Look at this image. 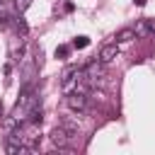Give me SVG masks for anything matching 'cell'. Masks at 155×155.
<instances>
[{"label":"cell","mask_w":155,"mask_h":155,"mask_svg":"<svg viewBox=\"0 0 155 155\" xmlns=\"http://www.w3.org/2000/svg\"><path fill=\"white\" fill-rule=\"evenodd\" d=\"M136 5H138V7H143V5H145V0H136Z\"/></svg>","instance_id":"obj_11"},{"label":"cell","mask_w":155,"mask_h":155,"mask_svg":"<svg viewBox=\"0 0 155 155\" xmlns=\"http://www.w3.org/2000/svg\"><path fill=\"white\" fill-rule=\"evenodd\" d=\"M133 31H136V36H150V34H155L148 19H140V22H138V24L133 27Z\"/></svg>","instance_id":"obj_4"},{"label":"cell","mask_w":155,"mask_h":155,"mask_svg":"<svg viewBox=\"0 0 155 155\" xmlns=\"http://www.w3.org/2000/svg\"><path fill=\"white\" fill-rule=\"evenodd\" d=\"M48 138H51L53 148H58V150H70V148H73V143L78 140V131L65 128V126H61V124H58V126L48 133Z\"/></svg>","instance_id":"obj_1"},{"label":"cell","mask_w":155,"mask_h":155,"mask_svg":"<svg viewBox=\"0 0 155 155\" xmlns=\"http://www.w3.org/2000/svg\"><path fill=\"white\" fill-rule=\"evenodd\" d=\"M0 12H7V10H5V0H0Z\"/></svg>","instance_id":"obj_10"},{"label":"cell","mask_w":155,"mask_h":155,"mask_svg":"<svg viewBox=\"0 0 155 155\" xmlns=\"http://www.w3.org/2000/svg\"><path fill=\"white\" fill-rule=\"evenodd\" d=\"M12 19H15V27H17V31H19L22 36H27V31H29V27H27V22H24V19H22L19 15H17V17H12Z\"/></svg>","instance_id":"obj_6"},{"label":"cell","mask_w":155,"mask_h":155,"mask_svg":"<svg viewBox=\"0 0 155 155\" xmlns=\"http://www.w3.org/2000/svg\"><path fill=\"white\" fill-rule=\"evenodd\" d=\"M0 116H2V102H0Z\"/></svg>","instance_id":"obj_12"},{"label":"cell","mask_w":155,"mask_h":155,"mask_svg":"<svg viewBox=\"0 0 155 155\" xmlns=\"http://www.w3.org/2000/svg\"><path fill=\"white\" fill-rule=\"evenodd\" d=\"M131 39H136V31H133V27H126V29H121V31L114 36V41H116V44H121V41H131Z\"/></svg>","instance_id":"obj_5"},{"label":"cell","mask_w":155,"mask_h":155,"mask_svg":"<svg viewBox=\"0 0 155 155\" xmlns=\"http://www.w3.org/2000/svg\"><path fill=\"white\" fill-rule=\"evenodd\" d=\"M29 5H31V0H15V10H17L19 15H22V12H24Z\"/></svg>","instance_id":"obj_8"},{"label":"cell","mask_w":155,"mask_h":155,"mask_svg":"<svg viewBox=\"0 0 155 155\" xmlns=\"http://www.w3.org/2000/svg\"><path fill=\"white\" fill-rule=\"evenodd\" d=\"M87 44H90L87 36H75V39H73V46H75V48H85Z\"/></svg>","instance_id":"obj_7"},{"label":"cell","mask_w":155,"mask_h":155,"mask_svg":"<svg viewBox=\"0 0 155 155\" xmlns=\"http://www.w3.org/2000/svg\"><path fill=\"white\" fill-rule=\"evenodd\" d=\"M116 56H119V46H116V41H114V44H104V46L99 48V56H97V61L107 65V63H111Z\"/></svg>","instance_id":"obj_3"},{"label":"cell","mask_w":155,"mask_h":155,"mask_svg":"<svg viewBox=\"0 0 155 155\" xmlns=\"http://www.w3.org/2000/svg\"><path fill=\"white\" fill-rule=\"evenodd\" d=\"M68 53H70V48H68V46H58V48H56V58H65Z\"/></svg>","instance_id":"obj_9"},{"label":"cell","mask_w":155,"mask_h":155,"mask_svg":"<svg viewBox=\"0 0 155 155\" xmlns=\"http://www.w3.org/2000/svg\"><path fill=\"white\" fill-rule=\"evenodd\" d=\"M65 104H68L70 109H75V111H85V109L90 107V99H87V94L68 92V94H65Z\"/></svg>","instance_id":"obj_2"}]
</instances>
